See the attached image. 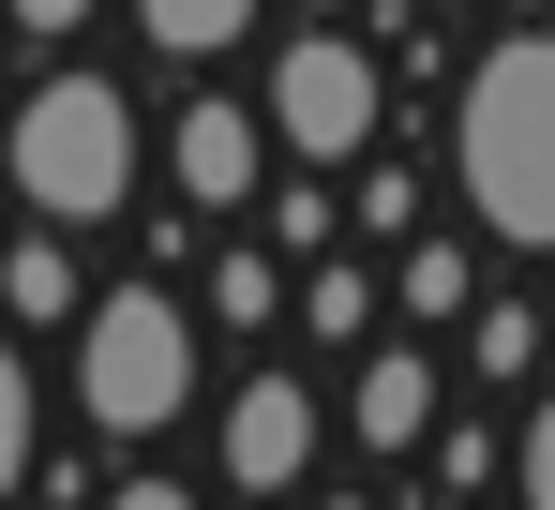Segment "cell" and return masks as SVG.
<instances>
[{
	"mask_svg": "<svg viewBox=\"0 0 555 510\" xmlns=\"http://www.w3.org/2000/svg\"><path fill=\"white\" fill-rule=\"evenodd\" d=\"M465 195H480L495 241L555 255V30L495 46V61L465 76Z\"/></svg>",
	"mask_w": 555,
	"mask_h": 510,
	"instance_id": "cell-1",
	"label": "cell"
},
{
	"mask_svg": "<svg viewBox=\"0 0 555 510\" xmlns=\"http://www.w3.org/2000/svg\"><path fill=\"white\" fill-rule=\"evenodd\" d=\"M0 166H15V195H30L46 226H105V211L135 195V105H120L105 76H30Z\"/></svg>",
	"mask_w": 555,
	"mask_h": 510,
	"instance_id": "cell-2",
	"label": "cell"
},
{
	"mask_svg": "<svg viewBox=\"0 0 555 510\" xmlns=\"http://www.w3.org/2000/svg\"><path fill=\"white\" fill-rule=\"evenodd\" d=\"M195 391V331L166 285H120V301H91V331H76V406H91L105 435H166Z\"/></svg>",
	"mask_w": 555,
	"mask_h": 510,
	"instance_id": "cell-3",
	"label": "cell"
},
{
	"mask_svg": "<svg viewBox=\"0 0 555 510\" xmlns=\"http://www.w3.org/2000/svg\"><path fill=\"white\" fill-rule=\"evenodd\" d=\"M271 136H300V166H346V151H375V61L361 46H285L271 61Z\"/></svg>",
	"mask_w": 555,
	"mask_h": 510,
	"instance_id": "cell-4",
	"label": "cell"
},
{
	"mask_svg": "<svg viewBox=\"0 0 555 510\" xmlns=\"http://www.w3.org/2000/svg\"><path fill=\"white\" fill-rule=\"evenodd\" d=\"M300 466H315V391L300 375H256L225 406V481L241 496H300Z\"/></svg>",
	"mask_w": 555,
	"mask_h": 510,
	"instance_id": "cell-5",
	"label": "cell"
},
{
	"mask_svg": "<svg viewBox=\"0 0 555 510\" xmlns=\"http://www.w3.org/2000/svg\"><path fill=\"white\" fill-rule=\"evenodd\" d=\"M256 136H271V120H241V105H195L181 136H166V166H181L195 211H241V195H256Z\"/></svg>",
	"mask_w": 555,
	"mask_h": 510,
	"instance_id": "cell-6",
	"label": "cell"
},
{
	"mask_svg": "<svg viewBox=\"0 0 555 510\" xmlns=\"http://www.w3.org/2000/svg\"><path fill=\"white\" fill-rule=\"evenodd\" d=\"M421 421H436V360L375 345V360H361V435H375V450H421Z\"/></svg>",
	"mask_w": 555,
	"mask_h": 510,
	"instance_id": "cell-7",
	"label": "cell"
},
{
	"mask_svg": "<svg viewBox=\"0 0 555 510\" xmlns=\"http://www.w3.org/2000/svg\"><path fill=\"white\" fill-rule=\"evenodd\" d=\"M0 316L61 331V316H76V241H15V255H0Z\"/></svg>",
	"mask_w": 555,
	"mask_h": 510,
	"instance_id": "cell-8",
	"label": "cell"
},
{
	"mask_svg": "<svg viewBox=\"0 0 555 510\" xmlns=\"http://www.w3.org/2000/svg\"><path fill=\"white\" fill-rule=\"evenodd\" d=\"M135 30H151L166 61H210V46H241V30H256V0H135Z\"/></svg>",
	"mask_w": 555,
	"mask_h": 510,
	"instance_id": "cell-9",
	"label": "cell"
},
{
	"mask_svg": "<svg viewBox=\"0 0 555 510\" xmlns=\"http://www.w3.org/2000/svg\"><path fill=\"white\" fill-rule=\"evenodd\" d=\"M300 301H315V345H361V331H375V285L346 270V255H315V285H300Z\"/></svg>",
	"mask_w": 555,
	"mask_h": 510,
	"instance_id": "cell-10",
	"label": "cell"
},
{
	"mask_svg": "<svg viewBox=\"0 0 555 510\" xmlns=\"http://www.w3.org/2000/svg\"><path fill=\"white\" fill-rule=\"evenodd\" d=\"M271 301H285L271 255H225V270H210V316H225V331H271Z\"/></svg>",
	"mask_w": 555,
	"mask_h": 510,
	"instance_id": "cell-11",
	"label": "cell"
},
{
	"mask_svg": "<svg viewBox=\"0 0 555 510\" xmlns=\"http://www.w3.org/2000/svg\"><path fill=\"white\" fill-rule=\"evenodd\" d=\"M405 316H465V255H451V241L405 255Z\"/></svg>",
	"mask_w": 555,
	"mask_h": 510,
	"instance_id": "cell-12",
	"label": "cell"
},
{
	"mask_svg": "<svg viewBox=\"0 0 555 510\" xmlns=\"http://www.w3.org/2000/svg\"><path fill=\"white\" fill-rule=\"evenodd\" d=\"M30 481V375H15V345H0V496Z\"/></svg>",
	"mask_w": 555,
	"mask_h": 510,
	"instance_id": "cell-13",
	"label": "cell"
},
{
	"mask_svg": "<svg viewBox=\"0 0 555 510\" xmlns=\"http://www.w3.org/2000/svg\"><path fill=\"white\" fill-rule=\"evenodd\" d=\"M526 360H541V316H511V301H495V316H480V375H526Z\"/></svg>",
	"mask_w": 555,
	"mask_h": 510,
	"instance_id": "cell-14",
	"label": "cell"
},
{
	"mask_svg": "<svg viewBox=\"0 0 555 510\" xmlns=\"http://www.w3.org/2000/svg\"><path fill=\"white\" fill-rule=\"evenodd\" d=\"M271 226H285V255H331V195L300 180V195H271Z\"/></svg>",
	"mask_w": 555,
	"mask_h": 510,
	"instance_id": "cell-15",
	"label": "cell"
},
{
	"mask_svg": "<svg viewBox=\"0 0 555 510\" xmlns=\"http://www.w3.org/2000/svg\"><path fill=\"white\" fill-rule=\"evenodd\" d=\"M511 466H526V510H555V406L526 421V450H511Z\"/></svg>",
	"mask_w": 555,
	"mask_h": 510,
	"instance_id": "cell-16",
	"label": "cell"
},
{
	"mask_svg": "<svg viewBox=\"0 0 555 510\" xmlns=\"http://www.w3.org/2000/svg\"><path fill=\"white\" fill-rule=\"evenodd\" d=\"M105 510H195V481H120Z\"/></svg>",
	"mask_w": 555,
	"mask_h": 510,
	"instance_id": "cell-17",
	"label": "cell"
},
{
	"mask_svg": "<svg viewBox=\"0 0 555 510\" xmlns=\"http://www.w3.org/2000/svg\"><path fill=\"white\" fill-rule=\"evenodd\" d=\"M76 15H91V0H15V30H76Z\"/></svg>",
	"mask_w": 555,
	"mask_h": 510,
	"instance_id": "cell-18",
	"label": "cell"
},
{
	"mask_svg": "<svg viewBox=\"0 0 555 510\" xmlns=\"http://www.w3.org/2000/svg\"><path fill=\"white\" fill-rule=\"evenodd\" d=\"M315 510H361V496H315Z\"/></svg>",
	"mask_w": 555,
	"mask_h": 510,
	"instance_id": "cell-19",
	"label": "cell"
}]
</instances>
